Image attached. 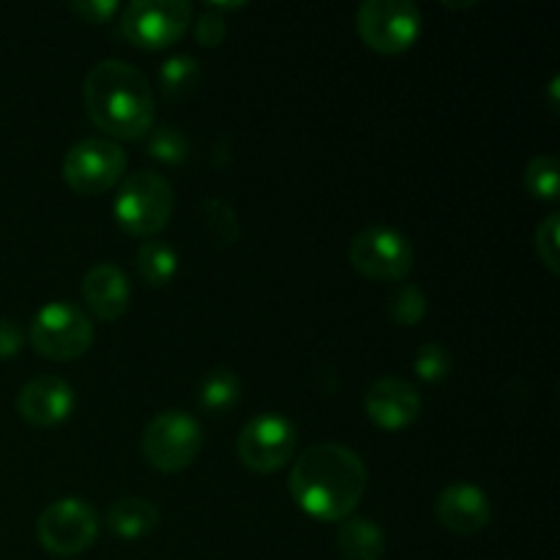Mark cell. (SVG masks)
I'll list each match as a JSON object with an SVG mask.
<instances>
[{
	"label": "cell",
	"instance_id": "1",
	"mask_svg": "<svg viewBox=\"0 0 560 560\" xmlns=\"http://www.w3.org/2000/svg\"><path fill=\"white\" fill-rule=\"evenodd\" d=\"M366 492V465L342 443H315L290 470V495L310 517L342 523Z\"/></svg>",
	"mask_w": 560,
	"mask_h": 560
},
{
	"label": "cell",
	"instance_id": "2",
	"mask_svg": "<svg viewBox=\"0 0 560 560\" xmlns=\"http://www.w3.org/2000/svg\"><path fill=\"white\" fill-rule=\"evenodd\" d=\"M82 98L93 124L118 140H140L153 129L156 98L148 77L129 60L107 58L93 63Z\"/></svg>",
	"mask_w": 560,
	"mask_h": 560
},
{
	"label": "cell",
	"instance_id": "3",
	"mask_svg": "<svg viewBox=\"0 0 560 560\" xmlns=\"http://www.w3.org/2000/svg\"><path fill=\"white\" fill-rule=\"evenodd\" d=\"M173 186L156 170H140L120 184L115 219L131 235H156L173 217Z\"/></svg>",
	"mask_w": 560,
	"mask_h": 560
},
{
	"label": "cell",
	"instance_id": "4",
	"mask_svg": "<svg viewBox=\"0 0 560 560\" xmlns=\"http://www.w3.org/2000/svg\"><path fill=\"white\" fill-rule=\"evenodd\" d=\"M31 342L44 359H80L93 345V323L80 306L69 301H49L33 315Z\"/></svg>",
	"mask_w": 560,
	"mask_h": 560
},
{
	"label": "cell",
	"instance_id": "5",
	"mask_svg": "<svg viewBox=\"0 0 560 560\" xmlns=\"http://www.w3.org/2000/svg\"><path fill=\"white\" fill-rule=\"evenodd\" d=\"M202 448V427L184 410H162L142 430V457L164 474L189 468Z\"/></svg>",
	"mask_w": 560,
	"mask_h": 560
},
{
	"label": "cell",
	"instance_id": "6",
	"mask_svg": "<svg viewBox=\"0 0 560 560\" xmlns=\"http://www.w3.org/2000/svg\"><path fill=\"white\" fill-rule=\"evenodd\" d=\"M355 31L375 52H405L421 36V11L413 0H366L355 11Z\"/></svg>",
	"mask_w": 560,
	"mask_h": 560
},
{
	"label": "cell",
	"instance_id": "7",
	"mask_svg": "<svg viewBox=\"0 0 560 560\" xmlns=\"http://www.w3.org/2000/svg\"><path fill=\"white\" fill-rule=\"evenodd\" d=\"M36 536L49 556H80L98 536L96 509L82 498H60L38 514Z\"/></svg>",
	"mask_w": 560,
	"mask_h": 560
},
{
	"label": "cell",
	"instance_id": "8",
	"mask_svg": "<svg viewBox=\"0 0 560 560\" xmlns=\"http://www.w3.org/2000/svg\"><path fill=\"white\" fill-rule=\"evenodd\" d=\"M350 262L375 282H399L413 268V244L388 224H372L350 241Z\"/></svg>",
	"mask_w": 560,
	"mask_h": 560
},
{
	"label": "cell",
	"instance_id": "9",
	"mask_svg": "<svg viewBox=\"0 0 560 560\" xmlns=\"http://www.w3.org/2000/svg\"><path fill=\"white\" fill-rule=\"evenodd\" d=\"M126 170V153L107 137H85L74 142L63 156V180L77 195H102L120 184Z\"/></svg>",
	"mask_w": 560,
	"mask_h": 560
},
{
	"label": "cell",
	"instance_id": "10",
	"mask_svg": "<svg viewBox=\"0 0 560 560\" xmlns=\"http://www.w3.org/2000/svg\"><path fill=\"white\" fill-rule=\"evenodd\" d=\"M191 14L186 0H135L120 11V33L135 47L162 49L189 31Z\"/></svg>",
	"mask_w": 560,
	"mask_h": 560
},
{
	"label": "cell",
	"instance_id": "11",
	"mask_svg": "<svg viewBox=\"0 0 560 560\" xmlns=\"http://www.w3.org/2000/svg\"><path fill=\"white\" fill-rule=\"evenodd\" d=\"M295 446H299V430L282 413H260L246 421L235 443L241 463L255 474H273L288 465Z\"/></svg>",
	"mask_w": 560,
	"mask_h": 560
},
{
	"label": "cell",
	"instance_id": "12",
	"mask_svg": "<svg viewBox=\"0 0 560 560\" xmlns=\"http://www.w3.org/2000/svg\"><path fill=\"white\" fill-rule=\"evenodd\" d=\"M421 394L405 377H377L364 394V410L381 430H405L421 416Z\"/></svg>",
	"mask_w": 560,
	"mask_h": 560
},
{
	"label": "cell",
	"instance_id": "13",
	"mask_svg": "<svg viewBox=\"0 0 560 560\" xmlns=\"http://www.w3.org/2000/svg\"><path fill=\"white\" fill-rule=\"evenodd\" d=\"M438 523L446 530L459 536H476L490 525L492 503L481 487L457 481V485L443 487L435 501Z\"/></svg>",
	"mask_w": 560,
	"mask_h": 560
},
{
	"label": "cell",
	"instance_id": "14",
	"mask_svg": "<svg viewBox=\"0 0 560 560\" xmlns=\"http://www.w3.org/2000/svg\"><path fill=\"white\" fill-rule=\"evenodd\" d=\"M16 410L33 427L63 424L74 410V392L58 375L33 377L16 394Z\"/></svg>",
	"mask_w": 560,
	"mask_h": 560
},
{
	"label": "cell",
	"instance_id": "15",
	"mask_svg": "<svg viewBox=\"0 0 560 560\" xmlns=\"http://www.w3.org/2000/svg\"><path fill=\"white\" fill-rule=\"evenodd\" d=\"M82 299L102 320H118L129 310L131 284L113 262H96L82 277Z\"/></svg>",
	"mask_w": 560,
	"mask_h": 560
},
{
	"label": "cell",
	"instance_id": "16",
	"mask_svg": "<svg viewBox=\"0 0 560 560\" xmlns=\"http://www.w3.org/2000/svg\"><path fill=\"white\" fill-rule=\"evenodd\" d=\"M107 525L118 539H142L159 525V506L140 495L118 498L107 509Z\"/></svg>",
	"mask_w": 560,
	"mask_h": 560
},
{
	"label": "cell",
	"instance_id": "17",
	"mask_svg": "<svg viewBox=\"0 0 560 560\" xmlns=\"http://www.w3.org/2000/svg\"><path fill=\"white\" fill-rule=\"evenodd\" d=\"M337 550L345 560H381L386 552V534L372 520L348 517L339 525Z\"/></svg>",
	"mask_w": 560,
	"mask_h": 560
},
{
	"label": "cell",
	"instance_id": "18",
	"mask_svg": "<svg viewBox=\"0 0 560 560\" xmlns=\"http://www.w3.org/2000/svg\"><path fill=\"white\" fill-rule=\"evenodd\" d=\"M241 397V381L233 370L228 366H217L202 377L200 388H197V402L206 413H228L230 408L238 405Z\"/></svg>",
	"mask_w": 560,
	"mask_h": 560
},
{
	"label": "cell",
	"instance_id": "19",
	"mask_svg": "<svg viewBox=\"0 0 560 560\" xmlns=\"http://www.w3.org/2000/svg\"><path fill=\"white\" fill-rule=\"evenodd\" d=\"M200 85V63L195 55H173L159 69V88L170 102H184Z\"/></svg>",
	"mask_w": 560,
	"mask_h": 560
},
{
	"label": "cell",
	"instance_id": "20",
	"mask_svg": "<svg viewBox=\"0 0 560 560\" xmlns=\"http://www.w3.org/2000/svg\"><path fill=\"white\" fill-rule=\"evenodd\" d=\"M175 271H178V255L173 246L162 244V241H142L137 249V273L151 288H164L173 282Z\"/></svg>",
	"mask_w": 560,
	"mask_h": 560
},
{
	"label": "cell",
	"instance_id": "21",
	"mask_svg": "<svg viewBox=\"0 0 560 560\" xmlns=\"http://www.w3.org/2000/svg\"><path fill=\"white\" fill-rule=\"evenodd\" d=\"M427 310H430V301H427L424 290L413 282L399 284L386 304L388 317H392L397 326H416V323L424 320Z\"/></svg>",
	"mask_w": 560,
	"mask_h": 560
},
{
	"label": "cell",
	"instance_id": "22",
	"mask_svg": "<svg viewBox=\"0 0 560 560\" xmlns=\"http://www.w3.org/2000/svg\"><path fill=\"white\" fill-rule=\"evenodd\" d=\"M558 156L556 153H539L528 162L525 167L523 180H525V189L530 191L534 197L539 200H556L558 197Z\"/></svg>",
	"mask_w": 560,
	"mask_h": 560
},
{
	"label": "cell",
	"instance_id": "23",
	"mask_svg": "<svg viewBox=\"0 0 560 560\" xmlns=\"http://www.w3.org/2000/svg\"><path fill=\"white\" fill-rule=\"evenodd\" d=\"M145 137L148 156H153L156 162L180 164L189 156V140H186L178 126H159V129L148 131Z\"/></svg>",
	"mask_w": 560,
	"mask_h": 560
},
{
	"label": "cell",
	"instance_id": "24",
	"mask_svg": "<svg viewBox=\"0 0 560 560\" xmlns=\"http://www.w3.org/2000/svg\"><path fill=\"white\" fill-rule=\"evenodd\" d=\"M413 370L421 381L441 383L452 372V355L441 342H427L416 350Z\"/></svg>",
	"mask_w": 560,
	"mask_h": 560
},
{
	"label": "cell",
	"instance_id": "25",
	"mask_svg": "<svg viewBox=\"0 0 560 560\" xmlns=\"http://www.w3.org/2000/svg\"><path fill=\"white\" fill-rule=\"evenodd\" d=\"M206 211H208V230H211L213 238L219 244H235L241 235L238 228V217H235V208L224 200H208L206 202Z\"/></svg>",
	"mask_w": 560,
	"mask_h": 560
},
{
	"label": "cell",
	"instance_id": "26",
	"mask_svg": "<svg viewBox=\"0 0 560 560\" xmlns=\"http://www.w3.org/2000/svg\"><path fill=\"white\" fill-rule=\"evenodd\" d=\"M558 230H560V213H550L545 222L536 228V255L539 260L545 262L547 271L558 273V255H560V241H558Z\"/></svg>",
	"mask_w": 560,
	"mask_h": 560
},
{
	"label": "cell",
	"instance_id": "27",
	"mask_svg": "<svg viewBox=\"0 0 560 560\" xmlns=\"http://www.w3.org/2000/svg\"><path fill=\"white\" fill-rule=\"evenodd\" d=\"M195 36L202 47H219L224 42V36H228V20L222 14H217V11L206 9L197 16Z\"/></svg>",
	"mask_w": 560,
	"mask_h": 560
},
{
	"label": "cell",
	"instance_id": "28",
	"mask_svg": "<svg viewBox=\"0 0 560 560\" xmlns=\"http://www.w3.org/2000/svg\"><path fill=\"white\" fill-rule=\"evenodd\" d=\"M69 9L74 11V14L80 16L82 22H91V25H102V22H107L109 16L118 14L120 5L115 3V0H80V3L74 0Z\"/></svg>",
	"mask_w": 560,
	"mask_h": 560
},
{
	"label": "cell",
	"instance_id": "29",
	"mask_svg": "<svg viewBox=\"0 0 560 560\" xmlns=\"http://www.w3.org/2000/svg\"><path fill=\"white\" fill-rule=\"evenodd\" d=\"M22 345H25V334H22L20 323L0 317V361L14 359Z\"/></svg>",
	"mask_w": 560,
	"mask_h": 560
}]
</instances>
